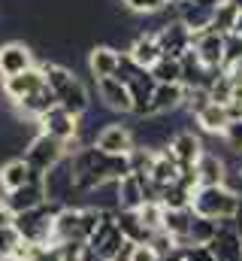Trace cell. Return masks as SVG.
<instances>
[{
  "label": "cell",
  "mask_w": 242,
  "mask_h": 261,
  "mask_svg": "<svg viewBox=\"0 0 242 261\" xmlns=\"http://www.w3.org/2000/svg\"><path fill=\"white\" fill-rule=\"evenodd\" d=\"M145 203V195H142V182L139 176H124L118 179V210H139Z\"/></svg>",
  "instance_id": "484cf974"
},
{
  "label": "cell",
  "mask_w": 242,
  "mask_h": 261,
  "mask_svg": "<svg viewBox=\"0 0 242 261\" xmlns=\"http://www.w3.org/2000/svg\"><path fill=\"white\" fill-rule=\"evenodd\" d=\"M18 243H21L18 231H15V228H3V231H0V261H12Z\"/></svg>",
  "instance_id": "836d02e7"
},
{
  "label": "cell",
  "mask_w": 242,
  "mask_h": 261,
  "mask_svg": "<svg viewBox=\"0 0 242 261\" xmlns=\"http://www.w3.org/2000/svg\"><path fill=\"white\" fill-rule=\"evenodd\" d=\"M0 200L12 210V216L27 213V210H37L40 203H46V200H49L46 179H43L40 173H34V176H31V182H24V186H21V189H15V192H6Z\"/></svg>",
  "instance_id": "8992f818"
},
{
  "label": "cell",
  "mask_w": 242,
  "mask_h": 261,
  "mask_svg": "<svg viewBox=\"0 0 242 261\" xmlns=\"http://www.w3.org/2000/svg\"><path fill=\"white\" fill-rule=\"evenodd\" d=\"M221 137H224V143L233 149V155H236V158H242V119L230 122V125H227V130H224Z\"/></svg>",
  "instance_id": "74e56055"
},
{
  "label": "cell",
  "mask_w": 242,
  "mask_h": 261,
  "mask_svg": "<svg viewBox=\"0 0 242 261\" xmlns=\"http://www.w3.org/2000/svg\"><path fill=\"white\" fill-rule=\"evenodd\" d=\"M218 3L221 0H182V3H176V15H179V21L191 34H200V31L212 28Z\"/></svg>",
  "instance_id": "52a82bcc"
},
{
  "label": "cell",
  "mask_w": 242,
  "mask_h": 261,
  "mask_svg": "<svg viewBox=\"0 0 242 261\" xmlns=\"http://www.w3.org/2000/svg\"><path fill=\"white\" fill-rule=\"evenodd\" d=\"M155 37H158L161 55H170V58H182L185 52L194 49V34H191L182 21H170V24H164Z\"/></svg>",
  "instance_id": "8fae6325"
},
{
  "label": "cell",
  "mask_w": 242,
  "mask_h": 261,
  "mask_svg": "<svg viewBox=\"0 0 242 261\" xmlns=\"http://www.w3.org/2000/svg\"><path fill=\"white\" fill-rule=\"evenodd\" d=\"M97 94H100V100H103L106 110H112V113H133V97H130L127 85L118 82L115 76L100 79L97 82Z\"/></svg>",
  "instance_id": "5bb4252c"
},
{
  "label": "cell",
  "mask_w": 242,
  "mask_h": 261,
  "mask_svg": "<svg viewBox=\"0 0 242 261\" xmlns=\"http://www.w3.org/2000/svg\"><path fill=\"white\" fill-rule=\"evenodd\" d=\"M31 261H67V255H64V246L58 243H34Z\"/></svg>",
  "instance_id": "d6a6232c"
},
{
  "label": "cell",
  "mask_w": 242,
  "mask_h": 261,
  "mask_svg": "<svg viewBox=\"0 0 242 261\" xmlns=\"http://www.w3.org/2000/svg\"><path fill=\"white\" fill-rule=\"evenodd\" d=\"M191 222H194V210H164V231L176 240V246L185 249L188 246V231H191Z\"/></svg>",
  "instance_id": "603a6c76"
},
{
  "label": "cell",
  "mask_w": 242,
  "mask_h": 261,
  "mask_svg": "<svg viewBox=\"0 0 242 261\" xmlns=\"http://www.w3.org/2000/svg\"><path fill=\"white\" fill-rule=\"evenodd\" d=\"M227 76H230L233 85H242V61H236L233 67H227Z\"/></svg>",
  "instance_id": "b9f144b4"
},
{
  "label": "cell",
  "mask_w": 242,
  "mask_h": 261,
  "mask_svg": "<svg viewBox=\"0 0 242 261\" xmlns=\"http://www.w3.org/2000/svg\"><path fill=\"white\" fill-rule=\"evenodd\" d=\"M152 79L158 85H182V61L170 58V55H161L152 67Z\"/></svg>",
  "instance_id": "4316f807"
},
{
  "label": "cell",
  "mask_w": 242,
  "mask_h": 261,
  "mask_svg": "<svg viewBox=\"0 0 242 261\" xmlns=\"http://www.w3.org/2000/svg\"><path fill=\"white\" fill-rule=\"evenodd\" d=\"M182 261H218L209 246H185V258Z\"/></svg>",
  "instance_id": "f35d334b"
},
{
  "label": "cell",
  "mask_w": 242,
  "mask_h": 261,
  "mask_svg": "<svg viewBox=\"0 0 242 261\" xmlns=\"http://www.w3.org/2000/svg\"><path fill=\"white\" fill-rule=\"evenodd\" d=\"M94 146H97L103 155H127V152L136 146V140H133V130L127 128V125L109 122V125H103V128L97 130Z\"/></svg>",
  "instance_id": "30bf717a"
},
{
  "label": "cell",
  "mask_w": 242,
  "mask_h": 261,
  "mask_svg": "<svg viewBox=\"0 0 242 261\" xmlns=\"http://www.w3.org/2000/svg\"><path fill=\"white\" fill-rule=\"evenodd\" d=\"M52 107H58V97H55V91H52L49 85H43L40 91H34L31 97H24V100L15 107V113H18L21 119H34V122H40Z\"/></svg>",
  "instance_id": "ac0fdd59"
},
{
  "label": "cell",
  "mask_w": 242,
  "mask_h": 261,
  "mask_svg": "<svg viewBox=\"0 0 242 261\" xmlns=\"http://www.w3.org/2000/svg\"><path fill=\"white\" fill-rule=\"evenodd\" d=\"M88 246H91V249H94L103 261H118L121 258V252H124L127 240H124L118 222H115V210H106V213H103V219H100L97 231H94V234H91V240H88Z\"/></svg>",
  "instance_id": "5b68a950"
},
{
  "label": "cell",
  "mask_w": 242,
  "mask_h": 261,
  "mask_svg": "<svg viewBox=\"0 0 242 261\" xmlns=\"http://www.w3.org/2000/svg\"><path fill=\"white\" fill-rule=\"evenodd\" d=\"M239 195L230 186H200L191 197V210L194 216L212 219V222H230L236 216Z\"/></svg>",
  "instance_id": "7a4b0ae2"
},
{
  "label": "cell",
  "mask_w": 242,
  "mask_h": 261,
  "mask_svg": "<svg viewBox=\"0 0 242 261\" xmlns=\"http://www.w3.org/2000/svg\"><path fill=\"white\" fill-rule=\"evenodd\" d=\"M227 3H233V6H236V9L242 12V0H227Z\"/></svg>",
  "instance_id": "ee69618b"
},
{
  "label": "cell",
  "mask_w": 242,
  "mask_h": 261,
  "mask_svg": "<svg viewBox=\"0 0 242 261\" xmlns=\"http://www.w3.org/2000/svg\"><path fill=\"white\" fill-rule=\"evenodd\" d=\"M76 261H103V258H100V255H97V252H94V249L85 243V246L79 249V258H76Z\"/></svg>",
  "instance_id": "60d3db41"
},
{
  "label": "cell",
  "mask_w": 242,
  "mask_h": 261,
  "mask_svg": "<svg viewBox=\"0 0 242 261\" xmlns=\"http://www.w3.org/2000/svg\"><path fill=\"white\" fill-rule=\"evenodd\" d=\"M31 176H34V170L27 167L24 158H9V161L0 164V192H3V195H6V192H15V189H21L24 182H31Z\"/></svg>",
  "instance_id": "44dd1931"
},
{
  "label": "cell",
  "mask_w": 242,
  "mask_h": 261,
  "mask_svg": "<svg viewBox=\"0 0 242 261\" xmlns=\"http://www.w3.org/2000/svg\"><path fill=\"white\" fill-rule=\"evenodd\" d=\"M197 182L200 186H227V161L215 152H203L197 158Z\"/></svg>",
  "instance_id": "2e32d148"
},
{
  "label": "cell",
  "mask_w": 242,
  "mask_h": 261,
  "mask_svg": "<svg viewBox=\"0 0 242 261\" xmlns=\"http://www.w3.org/2000/svg\"><path fill=\"white\" fill-rule=\"evenodd\" d=\"M167 146H170V152L176 155L179 167H194V164H197V158L206 152V149H203V140H200L194 130H176V134H173V140H170Z\"/></svg>",
  "instance_id": "9a60e30c"
},
{
  "label": "cell",
  "mask_w": 242,
  "mask_h": 261,
  "mask_svg": "<svg viewBox=\"0 0 242 261\" xmlns=\"http://www.w3.org/2000/svg\"><path fill=\"white\" fill-rule=\"evenodd\" d=\"M209 249L215 252L218 261H242V243H239V234H236L233 219L218 225V234H215V240L209 243Z\"/></svg>",
  "instance_id": "4fadbf2b"
},
{
  "label": "cell",
  "mask_w": 242,
  "mask_h": 261,
  "mask_svg": "<svg viewBox=\"0 0 242 261\" xmlns=\"http://www.w3.org/2000/svg\"><path fill=\"white\" fill-rule=\"evenodd\" d=\"M194 52L206 70H224V37L215 31L194 34Z\"/></svg>",
  "instance_id": "7c38bea8"
},
{
  "label": "cell",
  "mask_w": 242,
  "mask_h": 261,
  "mask_svg": "<svg viewBox=\"0 0 242 261\" xmlns=\"http://www.w3.org/2000/svg\"><path fill=\"white\" fill-rule=\"evenodd\" d=\"M127 55L136 61L139 67H145V70H152L155 67V61L161 58V46H158V37L155 34H136L133 37V43L127 46Z\"/></svg>",
  "instance_id": "ffe728a7"
},
{
  "label": "cell",
  "mask_w": 242,
  "mask_h": 261,
  "mask_svg": "<svg viewBox=\"0 0 242 261\" xmlns=\"http://www.w3.org/2000/svg\"><path fill=\"white\" fill-rule=\"evenodd\" d=\"M152 182L155 186H170V182H176L179 179V161H176V155L170 152V146H164L161 152H158V158H155V164H152Z\"/></svg>",
  "instance_id": "cb8c5ba5"
},
{
  "label": "cell",
  "mask_w": 242,
  "mask_h": 261,
  "mask_svg": "<svg viewBox=\"0 0 242 261\" xmlns=\"http://www.w3.org/2000/svg\"><path fill=\"white\" fill-rule=\"evenodd\" d=\"M236 15H239V9L233 6V3H227V0H221L218 3V12H215V18H212V28L209 31H215V34H233V24H236Z\"/></svg>",
  "instance_id": "f546056e"
},
{
  "label": "cell",
  "mask_w": 242,
  "mask_h": 261,
  "mask_svg": "<svg viewBox=\"0 0 242 261\" xmlns=\"http://www.w3.org/2000/svg\"><path fill=\"white\" fill-rule=\"evenodd\" d=\"M233 225H236V234H239V243H242V195H239V206H236V216H233Z\"/></svg>",
  "instance_id": "7bdbcfd3"
},
{
  "label": "cell",
  "mask_w": 242,
  "mask_h": 261,
  "mask_svg": "<svg viewBox=\"0 0 242 261\" xmlns=\"http://www.w3.org/2000/svg\"><path fill=\"white\" fill-rule=\"evenodd\" d=\"M118 58H121V52L115 49V46H109V43L94 46V49H91V55H88V70H91L94 82L115 76V70H118Z\"/></svg>",
  "instance_id": "e0dca14e"
},
{
  "label": "cell",
  "mask_w": 242,
  "mask_h": 261,
  "mask_svg": "<svg viewBox=\"0 0 242 261\" xmlns=\"http://www.w3.org/2000/svg\"><path fill=\"white\" fill-rule=\"evenodd\" d=\"M191 197H194V192H188L179 182H170V186L161 189V206L164 210H188L191 206Z\"/></svg>",
  "instance_id": "f1b7e54d"
},
{
  "label": "cell",
  "mask_w": 242,
  "mask_h": 261,
  "mask_svg": "<svg viewBox=\"0 0 242 261\" xmlns=\"http://www.w3.org/2000/svg\"><path fill=\"white\" fill-rule=\"evenodd\" d=\"M139 219H142V225L148 231H161L164 228V206L158 200H148V203L139 206Z\"/></svg>",
  "instance_id": "1f68e13d"
},
{
  "label": "cell",
  "mask_w": 242,
  "mask_h": 261,
  "mask_svg": "<svg viewBox=\"0 0 242 261\" xmlns=\"http://www.w3.org/2000/svg\"><path fill=\"white\" fill-rule=\"evenodd\" d=\"M64 210L55 200H46L40 203L37 210H27V213H18L12 228L18 231V237L24 243H52V231H55V219Z\"/></svg>",
  "instance_id": "3957f363"
},
{
  "label": "cell",
  "mask_w": 242,
  "mask_h": 261,
  "mask_svg": "<svg viewBox=\"0 0 242 261\" xmlns=\"http://www.w3.org/2000/svg\"><path fill=\"white\" fill-rule=\"evenodd\" d=\"M167 3H182V0H167Z\"/></svg>",
  "instance_id": "f6af8a7d"
},
{
  "label": "cell",
  "mask_w": 242,
  "mask_h": 261,
  "mask_svg": "<svg viewBox=\"0 0 242 261\" xmlns=\"http://www.w3.org/2000/svg\"><path fill=\"white\" fill-rule=\"evenodd\" d=\"M115 222H118L121 234L127 243H148L155 231H148L139 219V210H115Z\"/></svg>",
  "instance_id": "7402d4cb"
},
{
  "label": "cell",
  "mask_w": 242,
  "mask_h": 261,
  "mask_svg": "<svg viewBox=\"0 0 242 261\" xmlns=\"http://www.w3.org/2000/svg\"><path fill=\"white\" fill-rule=\"evenodd\" d=\"M209 97H212V103H221V107L230 103V97H233V82H230L227 70H221V73L215 76V82L209 85Z\"/></svg>",
  "instance_id": "4dcf8cb0"
},
{
  "label": "cell",
  "mask_w": 242,
  "mask_h": 261,
  "mask_svg": "<svg viewBox=\"0 0 242 261\" xmlns=\"http://www.w3.org/2000/svg\"><path fill=\"white\" fill-rule=\"evenodd\" d=\"M12 222H15L12 210H9V206H6V203L0 200V231H3V228H12Z\"/></svg>",
  "instance_id": "ab89813d"
},
{
  "label": "cell",
  "mask_w": 242,
  "mask_h": 261,
  "mask_svg": "<svg viewBox=\"0 0 242 261\" xmlns=\"http://www.w3.org/2000/svg\"><path fill=\"white\" fill-rule=\"evenodd\" d=\"M182 103H185V88H182V85H155V94H152V116L179 113Z\"/></svg>",
  "instance_id": "d6986e66"
},
{
  "label": "cell",
  "mask_w": 242,
  "mask_h": 261,
  "mask_svg": "<svg viewBox=\"0 0 242 261\" xmlns=\"http://www.w3.org/2000/svg\"><path fill=\"white\" fill-rule=\"evenodd\" d=\"M148 246H152V249L158 252V258H161V255H170L173 249H179V246H176V240H173V237H170V234H167L164 228L152 234V240H148Z\"/></svg>",
  "instance_id": "8d00e7d4"
},
{
  "label": "cell",
  "mask_w": 242,
  "mask_h": 261,
  "mask_svg": "<svg viewBox=\"0 0 242 261\" xmlns=\"http://www.w3.org/2000/svg\"><path fill=\"white\" fill-rule=\"evenodd\" d=\"M194 122L206 130V134H224L227 125H230V116H227V107H221V103H209L206 110H200V113L194 116Z\"/></svg>",
  "instance_id": "d4e9b609"
},
{
  "label": "cell",
  "mask_w": 242,
  "mask_h": 261,
  "mask_svg": "<svg viewBox=\"0 0 242 261\" xmlns=\"http://www.w3.org/2000/svg\"><path fill=\"white\" fill-rule=\"evenodd\" d=\"M34 64V52L27 43H18V40H9L0 46V76L9 79V76H21L27 73Z\"/></svg>",
  "instance_id": "9c48e42d"
},
{
  "label": "cell",
  "mask_w": 242,
  "mask_h": 261,
  "mask_svg": "<svg viewBox=\"0 0 242 261\" xmlns=\"http://www.w3.org/2000/svg\"><path fill=\"white\" fill-rule=\"evenodd\" d=\"M46 85V76H43V67H31L27 73H21V76H9V79H0V91H3V97L12 103V107H18L24 97H31L34 91H40Z\"/></svg>",
  "instance_id": "ba28073f"
},
{
  "label": "cell",
  "mask_w": 242,
  "mask_h": 261,
  "mask_svg": "<svg viewBox=\"0 0 242 261\" xmlns=\"http://www.w3.org/2000/svg\"><path fill=\"white\" fill-rule=\"evenodd\" d=\"M242 61V37L236 34H224V70Z\"/></svg>",
  "instance_id": "e575fe53"
},
{
  "label": "cell",
  "mask_w": 242,
  "mask_h": 261,
  "mask_svg": "<svg viewBox=\"0 0 242 261\" xmlns=\"http://www.w3.org/2000/svg\"><path fill=\"white\" fill-rule=\"evenodd\" d=\"M167 6V0H124V9L136 12V15H155Z\"/></svg>",
  "instance_id": "d590c367"
},
{
  "label": "cell",
  "mask_w": 242,
  "mask_h": 261,
  "mask_svg": "<svg viewBox=\"0 0 242 261\" xmlns=\"http://www.w3.org/2000/svg\"><path fill=\"white\" fill-rule=\"evenodd\" d=\"M21 158L27 161V167H31L34 173L46 176L52 167H58L60 161L67 158V143H60L55 137L37 130V134L31 137V143L24 146V155H21Z\"/></svg>",
  "instance_id": "277c9868"
},
{
  "label": "cell",
  "mask_w": 242,
  "mask_h": 261,
  "mask_svg": "<svg viewBox=\"0 0 242 261\" xmlns=\"http://www.w3.org/2000/svg\"><path fill=\"white\" fill-rule=\"evenodd\" d=\"M40 67H43L46 85H49V88L55 91V97H58V107L67 110V113H73L76 119H82V116L91 110V94H88L85 82H82L67 64L49 61V64H40Z\"/></svg>",
  "instance_id": "6da1fadb"
},
{
  "label": "cell",
  "mask_w": 242,
  "mask_h": 261,
  "mask_svg": "<svg viewBox=\"0 0 242 261\" xmlns=\"http://www.w3.org/2000/svg\"><path fill=\"white\" fill-rule=\"evenodd\" d=\"M218 225L221 222H212V219H203V216H194L191 222V231H188V246H209L218 234Z\"/></svg>",
  "instance_id": "83f0119b"
}]
</instances>
